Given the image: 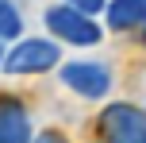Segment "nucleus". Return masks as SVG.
<instances>
[{
	"label": "nucleus",
	"mask_w": 146,
	"mask_h": 143,
	"mask_svg": "<svg viewBox=\"0 0 146 143\" xmlns=\"http://www.w3.org/2000/svg\"><path fill=\"white\" fill-rule=\"evenodd\" d=\"M54 66H62V46H58V39H15L12 43V50L4 54V74L8 77H35V74H50Z\"/></svg>",
	"instance_id": "2"
},
{
	"label": "nucleus",
	"mask_w": 146,
	"mask_h": 143,
	"mask_svg": "<svg viewBox=\"0 0 146 143\" xmlns=\"http://www.w3.org/2000/svg\"><path fill=\"white\" fill-rule=\"evenodd\" d=\"M19 35H23V12L12 0H0V39L4 43H15Z\"/></svg>",
	"instance_id": "7"
},
{
	"label": "nucleus",
	"mask_w": 146,
	"mask_h": 143,
	"mask_svg": "<svg viewBox=\"0 0 146 143\" xmlns=\"http://www.w3.org/2000/svg\"><path fill=\"white\" fill-rule=\"evenodd\" d=\"M66 4L81 8V12H88V15H100L104 8H108V0H66Z\"/></svg>",
	"instance_id": "8"
},
{
	"label": "nucleus",
	"mask_w": 146,
	"mask_h": 143,
	"mask_svg": "<svg viewBox=\"0 0 146 143\" xmlns=\"http://www.w3.org/2000/svg\"><path fill=\"white\" fill-rule=\"evenodd\" d=\"M142 43H146V31H142Z\"/></svg>",
	"instance_id": "11"
},
{
	"label": "nucleus",
	"mask_w": 146,
	"mask_h": 143,
	"mask_svg": "<svg viewBox=\"0 0 146 143\" xmlns=\"http://www.w3.org/2000/svg\"><path fill=\"white\" fill-rule=\"evenodd\" d=\"M42 23H46V31H50L58 43H66V46H96L104 39V27L96 23V15H88V12H81V8H73V4H50L42 12Z\"/></svg>",
	"instance_id": "1"
},
{
	"label": "nucleus",
	"mask_w": 146,
	"mask_h": 143,
	"mask_svg": "<svg viewBox=\"0 0 146 143\" xmlns=\"http://www.w3.org/2000/svg\"><path fill=\"white\" fill-rule=\"evenodd\" d=\"M104 143H146V108L135 101H111L96 116Z\"/></svg>",
	"instance_id": "3"
},
{
	"label": "nucleus",
	"mask_w": 146,
	"mask_h": 143,
	"mask_svg": "<svg viewBox=\"0 0 146 143\" xmlns=\"http://www.w3.org/2000/svg\"><path fill=\"white\" fill-rule=\"evenodd\" d=\"M104 19H108V31H115V35L146 31V0H108Z\"/></svg>",
	"instance_id": "6"
},
{
	"label": "nucleus",
	"mask_w": 146,
	"mask_h": 143,
	"mask_svg": "<svg viewBox=\"0 0 146 143\" xmlns=\"http://www.w3.org/2000/svg\"><path fill=\"white\" fill-rule=\"evenodd\" d=\"M62 85L73 89L81 101H104L111 93V66L96 58H81V62H66L62 66Z\"/></svg>",
	"instance_id": "4"
},
{
	"label": "nucleus",
	"mask_w": 146,
	"mask_h": 143,
	"mask_svg": "<svg viewBox=\"0 0 146 143\" xmlns=\"http://www.w3.org/2000/svg\"><path fill=\"white\" fill-rule=\"evenodd\" d=\"M4 54H8V50H4V39H0V66H4Z\"/></svg>",
	"instance_id": "10"
},
{
	"label": "nucleus",
	"mask_w": 146,
	"mask_h": 143,
	"mask_svg": "<svg viewBox=\"0 0 146 143\" xmlns=\"http://www.w3.org/2000/svg\"><path fill=\"white\" fill-rule=\"evenodd\" d=\"M31 112L19 97L12 93H0V143H31Z\"/></svg>",
	"instance_id": "5"
},
{
	"label": "nucleus",
	"mask_w": 146,
	"mask_h": 143,
	"mask_svg": "<svg viewBox=\"0 0 146 143\" xmlns=\"http://www.w3.org/2000/svg\"><path fill=\"white\" fill-rule=\"evenodd\" d=\"M31 143H69V139H66V132L46 128V132H35V139H31Z\"/></svg>",
	"instance_id": "9"
}]
</instances>
